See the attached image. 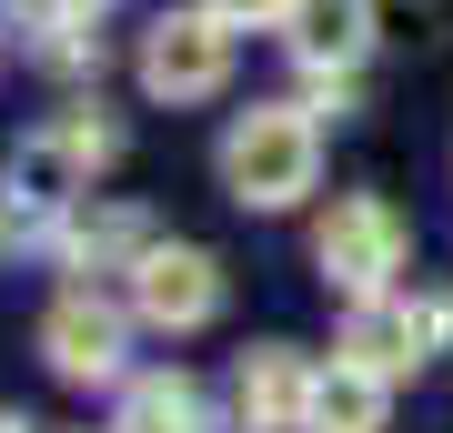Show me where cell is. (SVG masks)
Listing matches in <instances>:
<instances>
[{
    "mask_svg": "<svg viewBox=\"0 0 453 433\" xmlns=\"http://www.w3.org/2000/svg\"><path fill=\"white\" fill-rule=\"evenodd\" d=\"M312 172H323V131H312L303 101H262V112H242L222 131V182L252 212H292L312 192Z\"/></svg>",
    "mask_w": 453,
    "mask_h": 433,
    "instance_id": "1",
    "label": "cell"
},
{
    "mask_svg": "<svg viewBox=\"0 0 453 433\" xmlns=\"http://www.w3.org/2000/svg\"><path fill=\"white\" fill-rule=\"evenodd\" d=\"M312 262H323V282L333 292H353V303H372V292H393V273H403V212L393 202H333L323 212V232H312Z\"/></svg>",
    "mask_w": 453,
    "mask_h": 433,
    "instance_id": "2",
    "label": "cell"
},
{
    "mask_svg": "<svg viewBox=\"0 0 453 433\" xmlns=\"http://www.w3.org/2000/svg\"><path fill=\"white\" fill-rule=\"evenodd\" d=\"M222 81H232V31L211 11L151 20V41H142V91L151 101H211Z\"/></svg>",
    "mask_w": 453,
    "mask_h": 433,
    "instance_id": "3",
    "label": "cell"
},
{
    "mask_svg": "<svg viewBox=\"0 0 453 433\" xmlns=\"http://www.w3.org/2000/svg\"><path fill=\"white\" fill-rule=\"evenodd\" d=\"M131 313L162 322V333L211 322V313H222V262L192 252V242H151V252H131Z\"/></svg>",
    "mask_w": 453,
    "mask_h": 433,
    "instance_id": "4",
    "label": "cell"
},
{
    "mask_svg": "<svg viewBox=\"0 0 453 433\" xmlns=\"http://www.w3.org/2000/svg\"><path fill=\"white\" fill-rule=\"evenodd\" d=\"M342 353L372 363L383 383H403L423 353H443V303H393V292H372V303H353V333H342Z\"/></svg>",
    "mask_w": 453,
    "mask_h": 433,
    "instance_id": "5",
    "label": "cell"
},
{
    "mask_svg": "<svg viewBox=\"0 0 453 433\" xmlns=\"http://www.w3.org/2000/svg\"><path fill=\"white\" fill-rule=\"evenodd\" d=\"M41 353H50L61 383H111L121 373V313L101 303V292H61L50 322H41Z\"/></svg>",
    "mask_w": 453,
    "mask_h": 433,
    "instance_id": "6",
    "label": "cell"
},
{
    "mask_svg": "<svg viewBox=\"0 0 453 433\" xmlns=\"http://www.w3.org/2000/svg\"><path fill=\"white\" fill-rule=\"evenodd\" d=\"M232 403H242V423L252 433H303L312 414V373L292 343H262V353H242V383H232Z\"/></svg>",
    "mask_w": 453,
    "mask_h": 433,
    "instance_id": "7",
    "label": "cell"
},
{
    "mask_svg": "<svg viewBox=\"0 0 453 433\" xmlns=\"http://www.w3.org/2000/svg\"><path fill=\"white\" fill-rule=\"evenodd\" d=\"M383 414H393V383H383L372 363L333 353V373H312V414H303V433H383Z\"/></svg>",
    "mask_w": 453,
    "mask_h": 433,
    "instance_id": "8",
    "label": "cell"
},
{
    "mask_svg": "<svg viewBox=\"0 0 453 433\" xmlns=\"http://www.w3.org/2000/svg\"><path fill=\"white\" fill-rule=\"evenodd\" d=\"M282 31H292V50H303L312 71H333V81H342V71L372 50V0H292Z\"/></svg>",
    "mask_w": 453,
    "mask_h": 433,
    "instance_id": "9",
    "label": "cell"
},
{
    "mask_svg": "<svg viewBox=\"0 0 453 433\" xmlns=\"http://www.w3.org/2000/svg\"><path fill=\"white\" fill-rule=\"evenodd\" d=\"M111 433H202V393L181 383V373H151V383L121 393V423Z\"/></svg>",
    "mask_w": 453,
    "mask_h": 433,
    "instance_id": "10",
    "label": "cell"
},
{
    "mask_svg": "<svg viewBox=\"0 0 453 433\" xmlns=\"http://www.w3.org/2000/svg\"><path fill=\"white\" fill-rule=\"evenodd\" d=\"M202 11L222 20V31H242V20H252V31H273V20H292V0H202Z\"/></svg>",
    "mask_w": 453,
    "mask_h": 433,
    "instance_id": "11",
    "label": "cell"
},
{
    "mask_svg": "<svg viewBox=\"0 0 453 433\" xmlns=\"http://www.w3.org/2000/svg\"><path fill=\"white\" fill-rule=\"evenodd\" d=\"M11 433H41V423H11Z\"/></svg>",
    "mask_w": 453,
    "mask_h": 433,
    "instance_id": "12",
    "label": "cell"
}]
</instances>
